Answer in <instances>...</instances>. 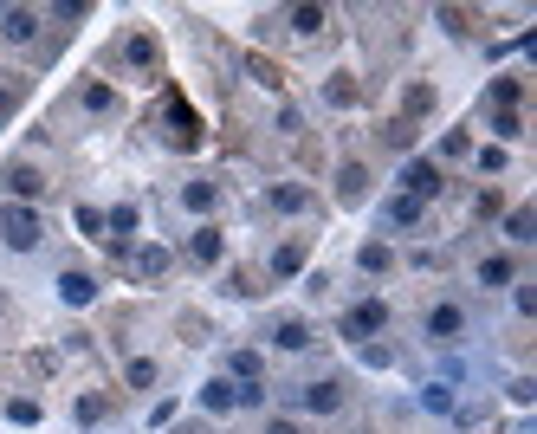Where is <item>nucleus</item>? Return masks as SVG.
Returning a JSON list of instances; mask_svg holds the SVG:
<instances>
[{
    "label": "nucleus",
    "mask_w": 537,
    "mask_h": 434,
    "mask_svg": "<svg viewBox=\"0 0 537 434\" xmlns=\"http://www.w3.org/2000/svg\"><path fill=\"white\" fill-rule=\"evenodd\" d=\"M466 337H473V305H466L460 292L428 298V311H421V344L428 350H460Z\"/></svg>",
    "instance_id": "f257e3e1"
},
{
    "label": "nucleus",
    "mask_w": 537,
    "mask_h": 434,
    "mask_svg": "<svg viewBox=\"0 0 537 434\" xmlns=\"http://www.w3.org/2000/svg\"><path fill=\"white\" fill-rule=\"evenodd\" d=\"M350 409V376H311V383L285 389V409L279 415H343Z\"/></svg>",
    "instance_id": "f03ea898"
},
{
    "label": "nucleus",
    "mask_w": 537,
    "mask_h": 434,
    "mask_svg": "<svg viewBox=\"0 0 537 434\" xmlns=\"http://www.w3.org/2000/svg\"><path fill=\"white\" fill-rule=\"evenodd\" d=\"M156 137L169 143V149H182V156H195L201 143V117H195V104L182 98V91H162V111H156Z\"/></svg>",
    "instance_id": "7ed1b4c3"
},
{
    "label": "nucleus",
    "mask_w": 537,
    "mask_h": 434,
    "mask_svg": "<svg viewBox=\"0 0 537 434\" xmlns=\"http://www.w3.org/2000/svg\"><path fill=\"white\" fill-rule=\"evenodd\" d=\"M389 318H395L389 298L369 292V298H356V305H343V311H337V337H343V344H376V337L389 331Z\"/></svg>",
    "instance_id": "20e7f679"
},
{
    "label": "nucleus",
    "mask_w": 537,
    "mask_h": 434,
    "mask_svg": "<svg viewBox=\"0 0 537 434\" xmlns=\"http://www.w3.org/2000/svg\"><path fill=\"white\" fill-rule=\"evenodd\" d=\"M395 195L421 201V208H434L440 195H447V169H440L434 156H402V169H395Z\"/></svg>",
    "instance_id": "39448f33"
},
{
    "label": "nucleus",
    "mask_w": 537,
    "mask_h": 434,
    "mask_svg": "<svg viewBox=\"0 0 537 434\" xmlns=\"http://www.w3.org/2000/svg\"><path fill=\"white\" fill-rule=\"evenodd\" d=\"M0 247L7 253H39L46 247V214L20 208V201H0Z\"/></svg>",
    "instance_id": "423d86ee"
},
{
    "label": "nucleus",
    "mask_w": 537,
    "mask_h": 434,
    "mask_svg": "<svg viewBox=\"0 0 537 434\" xmlns=\"http://www.w3.org/2000/svg\"><path fill=\"white\" fill-rule=\"evenodd\" d=\"M110 59H117L123 72H136V78H162V39L149 33V26H123Z\"/></svg>",
    "instance_id": "0eeeda50"
},
{
    "label": "nucleus",
    "mask_w": 537,
    "mask_h": 434,
    "mask_svg": "<svg viewBox=\"0 0 537 434\" xmlns=\"http://www.w3.org/2000/svg\"><path fill=\"white\" fill-rule=\"evenodd\" d=\"M46 195H52V175L39 169V162L13 156L7 169H0V201H20V208H39Z\"/></svg>",
    "instance_id": "6e6552de"
},
{
    "label": "nucleus",
    "mask_w": 537,
    "mask_h": 434,
    "mask_svg": "<svg viewBox=\"0 0 537 434\" xmlns=\"http://www.w3.org/2000/svg\"><path fill=\"white\" fill-rule=\"evenodd\" d=\"M376 227H382V240H421L428 234V208L408 201V195H382L376 201Z\"/></svg>",
    "instance_id": "1a4fd4ad"
},
{
    "label": "nucleus",
    "mask_w": 537,
    "mask_h": 434,
    "mask_svg": "<svg viewBox=\"0 0 537 434\" xmlns=\"http://www.w3.org/2000/svg\"><path fill=\"white\" fill-rule=\"evenodd\" d=\"M259 214L298 221V214H324V201H318V188H305V182H266L259 188Z\"/></svg>",
    "instance_id": "9d476101"
},
{
    "label": "nucleus",
    "mask_w": 537,
    "mask_h": 434,
    "mask_svg": "<svg viewBox=\"0 0 537 434\" xmlns=\"http://www.w3.org/2000/svg\"><path fill=\"white\" fill-rule=\"evenodd\" d=\"M72 104H78V117H91V124H117L123 117V91L110 85V78H78Z\"/></svg>",
    "instance_id": "9b49d317"
},
{
    "label": "nucleus",
    "mask_w": 537,
    "mask_h": 434,
    "mask_svg": "<svg viewBox=\"0 0 537 434\" xmlns=\"http://www.w3.org/2000/svg\"><path fill=\"white\" fill-rule=\"evenodd\" d=\"M518 279H525V253H505V247H486L473 260V286H486V292H512Z\"/></svg>",
    "instance_id": "f8f14e48"
},
{
    "label": "nucleus",
    "mask_w": 537,
    "mask_h": 434,
    "mask_svg": "<svg viewBox=\"0 0 537 434\" xmlns=\"http://www.w3.org/2000/svg\"><path fill=\"white\" fill-rule=\"evenodd\" d=\"M369 188H376V169H369L363 156H343L337 175H330V195H337V208H363Z\"/></svg>",
    "instance_id": "ddd939ff"
},
{
    "label": "nucleus",
    "mask_w": 537,
    "mask_h": 434,
    "mask_svg": "<svg viewBox=\"0 0 537 434\" xmlns=\"http://www.w3.org/2000/svg\"><path fill=\"white\" fill-rule=\"evenodd\" d=\"M123 266H130V279H136V286H162V279L175 273V247H162V240H136Z\"/></svg>",
    "instance_id": "4468645a"
},
{
    "label": "nucleus",
    "mask_w": 537,
    "mask_h": 434,
    "mask_svg": "<svg viewBox=\"0 0 537 434\" xmlns=\"http://www.w3.org/2000/svg\"><path fill=\"white\" fill-rule=\"evenodd\" d=\"M266 337L272 350H285V357H305L311 344H318V331H311V318H298V311H279V318H266Z\"/></svg>",
    "instance_id": "2eb2a0df"
},
{
    "label": "nucleus",
    "mask_w": 537,
    "mask_h": 434,
    "mask_svg": "<svg viewBox=\"0 0 537 434\" xmlns=\"http://www.w3.org/2000/svg\"><path fill=\"white\" fill-rule=\"evenodd\" d=\"M305 266H311V240H305V234H298V240H279V247L266 253V279H272V286L305 279Z\"/></svg>",
    "instance_id": "dca6fc26"
},
{
    "label": "nucleus",
    "mask_w": 537,
    "mask_h": 434,
    "mask_svg": "<svg viewBox=\"0 0 537 434\" xmlns=\"http://www.w3.org/2000/svg\"><path fill=\"white\" fill-rule=\"evenodd\" d=\"M479 111H525V72H518V65L492 72V78H486V98H479Z\"/></svg>",
    "instance_id": "f3484780"
},
{
    "label": "nucleus",
    "mask_w": 537,
    "mask_h": 434,
    "mask_svg": "<svg viewBox=\"0 0 537 434\" xmlns=\"http://www.w3.org/2000/svg\"><path fill=\"white\" fill-rule=\"evenodd\" d=\"M52 292H59V305L85 311V305H98V273H91V266H59Z\"/></svg>",
    "instance_id": "a211bd4d"
},
{
    "label": "nucleus",
    "mask_w": 537,
    "mask_h": 434,
    "mask_svg": "<svg viewBox=\"0 0 537 434\" xmlns=\"http://www.w3.org/2000/svg\"><path fill=\"white\" fill-rule=\"evenodd\" d=\"M279 26H285L292 39H324L330 26H337V13H330V7H311V0H305V7H279Z\"/></svg>",
    "instance_id": "6ab92c4d"
},
{
    "label": "nucleus",
    "mask_w": 537,
    "mask_h": 434,
    "mask_svg": "<svg viewBox=\"0 0 537 434\" xmlns=\"http://www.w3.org/2000/svg\"><path fill=\"white\" fill-rule=\"evenodd\" d=\"M220 201H227V182H220V175H195V182H182V208L201 214V221H214Z\"/></svg>",
    "instance_id": "aec40b11"
},
{
    "label": "nucleus",
    "mask_w": 537,
    "mask_h": 434,
    "mask_svg": "<svg viewBox=\"0 0 537 434\" xmlns=\"http://www.w3.org/2000/svg\"><path fill=\"white\" fill-rule=\"evenodd\" d=\"M499 234H505V253H531V240H537V208H531V201L505 208V214H499Z\"/></svg>",
    "instance_id": "412c9836"
},
{
    "label": "nucleus",
    "mask_w": 537,
    "mask_h": 434,
    "mask_svg": "<svg viewBox=\"0 0 537 434\" xmlns=\"http://www.w3.org/2000/svg\"><path fill=\"white\" fill-rule=\"evenodd\" d=\"M434 104H440V91L428 85V78H408V85H402V104H395V117H402V124H428V117H434Z\"/></svg>",
    "instance_id": "4be33fe9"
},
{
    "label": "nucleus",
    "mask_w": 537,
    "mask_h": 434,
    "mask_svg": "<svg viewBox=\"0 0 537 434\" xmlns=\"http://www.w3.org/2000/svg\"><path fill=\"white\" fill-rule=\"evenodd\" d=\"M195 402H201V415H208V422H214V415H233V409H240V383H233V376H208Z\"/></svg>",
    "instance_id": "5701e85b"
},
{
    "label": "nucleus",
    "mask_w": 537,
    "mask_h": 434,
    "mask_svg": "<svg viewBox=\"0 0 537 434\" xmlns=\"http://www.w3.org/2000/svg\"><path fill=\"white\" fill-rule=\"evenodd\" d=\"M188 260L195 266H220L227 260V234H220V221H201L195 234H188Z\"/></svg>",
    "instance_id": "b1692460"
},
{
    "label": "nucleus",
    "mask_w": 537,
    "mask_h": 434,
    "mask_svg": "<svg viewBox=\"0 0 537 434\" xmlns=\"http://www.w3.org/2000/svg\"><path fill=\"white\" fill-rule=\"evenodd\" d=\"M395 266H402V260H395V247H389V240H382V234L356 247V273H363V279H389Z\"/></svg>",
    "instance_id": "393cba45"
},
{
    "label": "nucleus",
    "mask_w": 537,
    "mask_h": 434,
    "mask_svg": "<svg viewBox=\"0 0 537 434\" xmlns=\"http://www.w3.org/2000/svg\"><path fill=\"white\" fill-rule=\"evenodd\" d=\"M376 143L395 149V156H421V130L402 124V117H382V124H376Z\"/></svg>",
    "instance_id": "a878e982"
},
{
    "label": "nucleus",
    "mask_w": 537,
    "mask_h": 434,
    "mask_svg": "<svg viewBox=\"0 0 537 434\" xmlns=\"http://www.w3.org/2000/svg\"><path fill=\"white\" fill-rule=\"evenodd\" d=\"M318 98L330 104V111H356V104H363V85H356V72H330Z\"/></svg>",
    "instance_id": "bb28decb"
},
{
    "label": "nucleus",
    "mask_w": 537,
    "mask_h": 434,
    "mask_svg": "<svg viewBox=\"0 0 537 434\" xmlns=\"http://www.w3.org/2000/svg\"><path fill=\"white\" fill-rule=\"evenodd\" d=\"M110 409H117V396H104V389H85V396H72V422H78V428L110 422Z\"/></svg>",
    "instance_id": "cd10ccee"
},
{
    "label": "nucleus",
    "mask_w": 537,
    "mask_h": 434,
    "mask_svg": "<svg viewBox=\"0 0 537 434\" xmlns=\"http://www.w3.org/2000/svg\"><path fill=\"white\" fill-rule=\"evenodd\" d=\"M156 383H162V363L156 357H123V389H130V396H149Z\"/></svg>",
    "instance_id": "c85d7f7f"
},
{
    "label": "nucleus",
    "mask_w": 537,
    "mask_h": 434,
    "mask_svg": "<svg viewBox=\"0 0 537 434\" xmlns=\"http://www.w3.org/2000/svg\"><path fill=\"white\" fill-rule=\"evenodd\" d=\"M486 130H492V143H499V149H512V143L531 137V130H525V111H486Z\"/></svg>",
    "instance_id": "c756f323"
},
{
    "label": "nucleus",
    "mask_w": 537,
    "mask_h": 434,
    "mask_svg": "<svg viewBox=\"0 0 537 434\" xmlns=\"http://www.w3.org/2000/svg\"><path fill=\"white\" fill-rule=\"evenodd\" d=\"M233 383H266V350H227V370Z\"/></svg>",
    "instance_id": "7c9ffc66"
},
{
    "label": "nucleus",
    "mask_w": 537,
    "mask_h": 434,
    "mask_svg": "<svg viewBox=\"0 0 537 434\" xmlns=\"http://www.w3.org/2000/svg\"><path fill=\"white\" fill-rule=\"evenodd\" d=\"M240 72L253 78L259 91H285V72H279V65L266 59V52H240Z\"/></svg>",
    "instance_id": "2f4dec72"
},
{
    "label": "nucleus",
    "mask_w": 537,
    "mask_h": 434,
    "mask_svg": "<svg viewBox=\"0 0 537 434\" xmlns=\"http://www.w3.org/2000/svg\"><path fill=\"white\" fill-rule=\"evenodd\" d=\"M434 26H440L447 39H473V33H479V13H473V7H434Z\"/></svg>",
    "instance_id": "473e14b6"
},
{
    "label": "nucleus",
    "mask_w": 537,
    "mask_h": 434,
    "mask_svg": "<svg viewBox=\"0 0 537 434\" xmlns=\"http://www.w3.org/2000/svg\"><path fill=\"white\" fill-rule=\"evenodd\" d=\"M505 208H512V201H505V188H499V182H486V188L473 195V221H479V227H492Z\"/></svg>",
    "instance_id": "72a5a7b5"
},
{
    "label": "nucleus",
    "mask_w": 537,
    "mask_h": 434,
    "mask_svg": "<svg viewBox=\"0 0 537 434\" xmlns=\"http://www.w3.org/2000/svg\"><path fill=\"white\" fill-rule=\"evenodd\" d=\"M39 13H46V26H52V33H59V39L72 33L78 20H91V7H85V0H65V7H39Z\"/></svg>",
    "instance_id": "f704fd0d"
},
{
    "label": "nucleus",
    "mask_w": 537,
    "mask_h": 434,
    "mask_svg": "<svg viewBox=\"0 0 537 434\" xmlns=\"http://www.w3.org/2000/svg\"><path fill=\"white\" fill-rule=\"evenodd\" d=\"M466 156H473V130H447V137H440V149H434L440 169H447V162H466Z\"/></svg>",
    "instance_id": "c9c22d12"
},
{
    "label": "nucleus",
    "mask_w": 537,
    "mask_h": 434,
    "mask_svg": "<svg viewBox=\"0 0 537 434\" xmlns=\"http://www.w3.org/2000/svg\"><path fill=\"white\" fill-rule=\"evenodd\" d=\"M421 409H428V415H453V409H460L453 383H428V389H421Z\"/></svg>",
    "instance_id": "e433bc0d"
},
{
    "label": "nucleus",
    "mask_w": 537,
    "mask_h": 434,
    "mask_svg": "<svg viewBox=\"0 0 537 434\" xmlns=\"http://www.w3.org/2000/svg\"><path fill=\"white\" fill-rule=\"evenodd\" d=\"M473 169H479V175H505V169H512V149H499V143L473 149Z\"/></svg>",
    "instance_id": "4c0bfd02"
},
{
    "label": "nucleus",
    "mask_w": 537,
    "mask_h": 434,
    "mask_svg": "<svg viewBox=\"0 0 537 434\" xmlns=\"http://www.w3.org/2000/svg\"><path fill=\"white\" fill-rule=\"evenodd\" d=\"M175 331H182L188 344H208V337H214V324L201 318V311H182V318H175Z\"/></svg>",
    "instance_id": "58836bf2"
},
{
    "label": "nucleus",
    "mask_w": 537,
    "mask_h": 434,
    "mask_svg": "<svg viewBox=\"0 0 537 434\" xmlns=\"http://www.w3.org/2000/svg\"><path fill=\"white\" fill-rule=\"evenodd\" d=\"M512 311H518V318H537V279H518V286H512Z\"/></svg>",
    "instance_id": "ea45409f"
},
{
    "label": "nucleus",
    "mask_w": 537,
    "mask_h": 434,
    "mask_svg": "<svg viewBox=\"0 0 537 434\" xmlns=\"http://www.w3.org/2000/svg\"><path fill=\"white\" fill-rule=\"evenodd\" d=\"M0 409H7V422H20V428H33V422H39V402H33V396H7Z\"/></svg>",
    "instance_id": "a19ab883"
},
{
    "label": "nucleus",
    "mask_w": 537,
    "mask_h": 434,
    "mask_svg": "<svg viewBox=\"0 0 537 434\" xmlns=\"http://www.w3.org/2000/svg\"><path fill=\"white\" fill-rule=\"evenodd\" d=\"M20 98H26V85H0V130L20 117Z\"/></svg>",
    "instance_id": "79ce46f5"
},
{
    "label": "nucleus",
    "mask_w": 537,
    "mask_h": 434,
    "mask_svg": "<svg viewBox=\"0 0 537 434\" xmlns=\"http://www.w3.org/2000/svg\"><path fill=\"white\" fill-rule=\"evenodd\" d=\"M72 221H78V227H85V234H91V240H98V247H104V208H91V201H85V208H78Z\"/></svg>",
    "instance_id": "37998d69"
},
{
    "label": "nucleus",
    "mask_w": 537,
    "mask_h": 434,
    "mask_svg": "<svg viewBox=\"0 0 537 434\" xmlns=\"http://www.w3.org/2000/svg\"><path fill=\"white\" fill-rule=\"evenodd\" d=\"M227 292H233V298H259V279L246 273V266H233V273H227Z\"/></svg>",
    "instance_id": "c03bdc74"
},
{
    "label": "nucleus",
    "mask_w": 537,
    "mask_h": 434,
    "mask_svg": "<svg viewBox=\"0 0 537 434\" xmlns=\"http://www.w3.org/2000/svg\"><path fill=\"white\" fill-rule=\"evenodd\" d=\"M356 357H363L369 370H389V363H395V350H389V344H356Z\"/></svg>",
    "instance_id": "a18cd8bd"
},
{
    "label": "nucleus",
    "mask_w": 537,
    "mask_h": 434,
    "mask_svg": "<svg viewBox=\"0 0 537 434\" xmlns=\"http://www.w3.org/2000/svg\"><path fill=\"white\" fill-rule=\"evenodd\" d=\"M505 396H512L518 409H531V402H537V383H531V376H512V383H505Z\"/></svg>",
    "instance_id": "49530a36"
},
{
    "label": "nucleus",
    "mask_w": 537,
    "mask_h": 434,
    "mask_svg": "<svg viewBox=\"0 0 537 434\" xmlns=\"http://www.w3.org/2000/svg\"><path fill=\"white\" fill-rule=\"evenodd\" d=\"M59 370V357H52V350H26V376H52Z\"/></svg>",
    "instance_id": "de8ad7c7"
},
{
    "label": "nucleus",
    "mask_w": 537,
    "mask_h": 434,
    "mask_svg": "<svg viewBox=\"0 0 537 434\" xmlns=\"http://www.w3.org/2000/svg\"><path fill=\"white\" fill-rule=\"evenodd\" d=\"M266 396H272V383H240V409H266Z\"/></svg>",
    "instance_id": "09e8293b"
},
{
    "label": "nucleus",
    "mask_w": 537,
    "mask_h": 434,
    "mask_svg": "<svg viewBox=\"0 0 537 434\" xmlns=\"http://www.w3.org/2000/svg\"><path fill=\"white\" fill-rule=\"evenodd\" d=\"M259 434H305V428H298V415H266V428H259Z\"/></svg>",
    "instance_id": "8fccbe9b"
},
{
    "label": "nucleus",
    "mask_w": 537,
    "mask_h": 434,
    "mask_svg": "<svg viewBox=\"0 0 537 434\" xmlns=\"http://www.w3.org/2000/svg\"><path fill=\"white\" fill-rule=\"evenodd\" d=\"M298 130H305V117H298L292 104H285V111H279V137H298Z\"/></svg>",
    "instance_id": "3c124183"
},
{
    "label": "nucleus",
    "mask_w": 537,
    "mask_h": 434,
    "mask_svg": "<svg viewBox=\"0 0 537 434\" xmlns=\"http://www.w3.org/2000/svg\"><path fill=\"white\" fill-rule=\"evenodd\" d=\"M169 422H175V402H169V396H162V402H156V409H149V428H169Z\"/></svg>",
    "instance_id": "603ef678"
},
{
    "label": "nucleus",
    "mask_w": 537,
    "mask_h": 434,
    "mask_svg": "<svg viewBox=\"0 0 537 434\" xmlns=\"http://www.w3.org/2000/svg\"><path fill=\"white\" fill-rule=\"evenodd\" d=\"M175 434H214V422H182Z\"/></svg>",
    "instance_id": "864d4df0"
},
{
    "label": "nucleus",
    "mask_w": 537,
    "mask_h": 434,
    "mask_svg": "<svg viewBox=\"0 0 537 434\" xmlns=\"http://www.w3.org/2000/svg\"><path fill=\"white\" fill-rule=\"evenodd\" d=\"M7 311H13V298H7V286H0V318H7Z\"/></svg>",
    "instance_id": "5fc2aeb1"
},
{
    "label": "nucleus",
    "mask_w": 537,
    "mask_h": 434,
    "mask_svg": "<svg viewBox=\"0 0 537 434\" xmlns=\"http://www.w3.org/2000/svg\"><path fill=\"white\" fill-rule=\"evenodd\" d=\"M350 434H382V428H350Z\"/></svg>",
    "instance_id": "6e6d98bb"
}]
</instances>
